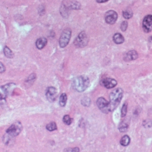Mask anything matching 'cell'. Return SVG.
I'll return each mask as SVG.
<instances>
[{"mask_svg": "<svg viewBox=\"0 0 152 152\" xmlns=\"http://www.w3.org/2000/svg\"><path fill=\"white\" fill-rule=\"evenodd\" d=\"M4 53L5 56H6L7 58L11 59V58H13V57H14V54H13V52L12 51H11L8 47L6 46V47L4 48Z\"/></svg>", "mask_w": 152, "mask_h": 152, "instance_id": "cell-17", "label": "cell"}, {"mask_svg": "<svg viewBox=\"0 0 152 152\" xmlns=\"http://www.w3.org/2000/svg\"><path fill=\"white\" fill-rule=\"evenodd\" d=\"M65 151L68 152H79V148H67V150H65Z\"/></svg>", "mask_w": 152, "mask_h": 152, "instance_id": "cell-26", "label": "cell"}, {"mask_svg": "<svg viewBox=\"0 0 152 152\" xmlns=\"http://www.w3.org/2000/svg\"><path fill=\"white\" fill-rule=\"evenodd\" d=\"M138 54L135 51H131L128 52L125 57V60L127 61L134 60L138 58Z\"/></svg>", "mask_w": 152, "mask_h": 152, "instance_id": "cell-12", "label": "cell"}, {"mask_svg": "<svg viewBox=\"0 0 152 152\" xmlns=\"http://www.w3.org/2000/svg\"><path fill=\"white\" fill-rule=\"evenodd\" d=\"M130 138L128 135H125L120 140V143L124 146H127L130 144Z\"/></svg>", "mask_w": 152, "mask_h": 152, "instance_id": "cell-16", "label": "cell"}, {"mask_svg": "<svg viewBox=\"0 0 152 152\" xmlns=\"http://www.w3.org/2000/svg\"><path fill=\"white\" fill-rule=\"evenodd\" d=\"M143 29L146 33H148L152 30V15H148L145 17L142 24Z\"/></svg>", "mask_w": 152, "mask_h": 152, "instance_id": "cell-7", "label": "cell"}, {"mask_svg": "<svg viewBox=\"0 0 152 152\" xmlns=\"http://www.w3.org/2000/svg\"><path fill=\"white\" fill-rule=\"evenodd\" d=\"M108 1H109V0H96V1L98 3H101L107 2Z\"/></svg>", "mask_w": 152, "mask_h": 152, "instance_id": "cell-28", "label": "cell"}, {"mask_svg": "<svg viewBox=\"0 0 152 152\" xmlns=\"http://www.w3.org/2000/svg\"><path fill=\"white\" fill-rule=\"evenodd\" d=\"M63 121L67 125H70L72 122V119L71 118L69 115H65L63 118Z\"/></svg>", "mask_w": 152, "mask_h": 152, "instance_id": "cell-19", "label": "cell"}, {"mask_svg": "<svg viewBox=\"0 0 152 152\" xmlns=\"http://www.w3.org/2000/svg\"><path fill=\"white\" fill-rule=\"evenodd\" d=\"M57 95V89L54 87H50L46 89V96L47 100L51 102L55 101Z\"/></svg>", "mask_w": 152, "mask_h": 152, "instance_id": "cell-9", "label": "cell"}, {"mask_svg": "<svg viewBox=\"0 0 152 152\" xmlns=\"http://www.w3.org/2000/svg\"><path fill=\"white\" fill-rule=\"evenodd\" d=\"M127 111V104L124 103L121 109V117H124L126 116Z\"/></svg>", "mask_w": 152, "mask_h": 152, "instance_id": "cell-23", "label": "cell"}, {"mask_svg": "<svg viewBox=\"0 0 152 152\" xmlns=\"http://www.w3.org/2000/svg\"><path fill=\"white\" fill-rule=\"evenodd\" d=\"M113 41L117 44L122 43L124 41V38L121 34L117 33L114 35L113 38Z\"/></svg>", "mask_w": 152, "mask_h": 152, "instance_id": "cell-14", "label": "cell"}, {"mask_svg": "<svg viewBox=\"0 0 152 152\" xmlns=\"http://www.w3.org/2000/svg\"><path fill=\"white\" fill-rule=\"evenodd\" d=\"M119 130L120 132H125L128 130V125L124 123H122L119 124Z\"/></svg>", "mask_w": 152, "mask_h": 152, "instance_id": "cell-21", "label": "cell"}, {"mask_svg": "<svg viewBox=\"0 0 152 152\" xmlns=\"http://www.w3.org/2000/svg\"><path fill=\"white\" fill-rule=\"evenodd\" d=\"M118 15L117 13L113 10L108 11L105 14V21L107 23L113 24L117 19Z\"/></svg>", "mask_w": 152, "mask_h": 152, "instance_id": "cell-10", "label": "cell"}, {"mask_svg": "<svg viewBox=\"0 0 152 152\" xmlns=\"http://www.w3.org/2000/svg\"><path fill=\"white\" fill-rule=\"evenodd\" d=\"M143 125L145 128H150L152 125V121L149 119H146L143 122Z\"/></svg>", "mask_w": 152, "mask_h": 152, "instance_id": "cell-24", "label": "cell"}, {"mask_svg": "<svg viewBox=\"0 0 152 152\" xmlns=\"http://www.w3.org/2000/svg\"><path fill=\"white\" fill-rule=\"evenodd\" d=\"M82 104L83 106H86V107H88L89 106L90 103V99L88 97H84V98L81 101Z\"/></svg>", "mask_w": 152, "mask_h": 152, "instance_id": "cell-22", "label": "cell"}, {"mask_svg": "<svg viewBox=\"0 0 152 152\" xmlns=\"http://www.w3.org/2000/svg\"><path fill=\"white\" fill-rule=\"evenodd\" d=\"M150 41H151V42H152V37L150 38Z\"/></svg>", "mask_w": 152, "mask_h": 152, "instance_id": "cell-29", "label": "cell"}, {"mask_svg": "<svg viewBox=\"0 0 152 152\" xmlns=\"http://www.w3.org/2000/svg\"><path fill=\"white\" fill-rule=\"evenodd\" d=\"M72 35V31L69 28L65 29L61 35L59 45L61 48L65 47L69 43Z\"/></svg>", "mask_w": 152, "mask_h": 152, "instance_id": "cell-4", "label": "cell"}, {"mask_svg": "<svg viewBox=\"0 0 152 152\" xmlns=\"http://www.w3.org/2000/svg\"><path fill=\"white\" fill-rule=\"evenodd\" d=\"M5 70H6V68H5V66L3 65L2 63H1V69H0L1 73H2L4 72H5Z\"/></svg>", "mask_w": 152, "mask_h": 152, "instance_id": "cell-27", "label": "cell"}, {"mask_svg": "<svg viewBox=\"0 0 152 152\" xmlns=\"http://www.w3.org/2000/svg\"><path fill=\"white\" fill-rule=\"evenodd\" d=\"M128 27V23L126 21L123 22L121 25V29L123 31H125Z\"/></svg>", "mask_w": 152, "mask_h": 152, "instance_id": "cell-25", "label": "cell"}, {"mask_svg": "<svg viewBox=\"0 0 152 152\" xmlns=\"http://www.w3.org/2000/svg\"><path fill=\"white\" fill-rule=\"evenodd\" d=\"M89 83V79L87 76L80 75L74 79L72 85L76 91L79 93H82L87 89Z\"/></svg>", "mask_w": 152, "mask_h": 152, "instance_id": "cell-1", "label": "cell"}, {"mask_svg": "<svg viewBox=\"0 0 152 152\" xmlns=\"http://www.w3.org/2000/svg\"><path fill=\"white\" fill-rule=\"evenodd\" d=\"M47 39L45 38H41L37 40L36 46L38 49L41 50L43 48L47 43Z\"/></svg>", "mask_w": 152, "mask_h": 152, "instance_id": "cell-13", "label": "cell"}, {"mask_svg": "<svg viewBox=\"0 0 152 152\" xmlns=\"http://www.w3.org/2000/svg\"><path fill=\"white\" fill-rule=\"evenodd\" d=\"M67 100V97L66 94L65 93L62 94L59 97V103L60 106L62 107H64L66 104Z\"/></svg>", "mask_w": 152, "mask_h": 152, "instance_id": "cell-15", "label": "cell"}, {"mask_svg": "<svg viewBox=\"0 0 152 152\" xmlns=\"http://www.w3.org/2000/svg\"><path fill=\"white\" fill-rule=\"evenodd\" d=\"M123 95L122 89L117 88L112 90L109 96V110L113 111L117 108L121 101Z\"/></svg>", "mask_w": 152, "mask_h": 152, "instance_id": "cell-2", "label": "cell"}, {"mask_svg": "<svg viewBox=\"0 0 152 152\" xmlns=\"http://www.w3.org/2000/svg\"><path fill=\"white\" fill-rule=\"evenodd\" d=\"M88 43V38L84 31L81 32L75 40L74 44L78 47H84Z\"/></svg>", "mask_w": 152, "mask_h": 152, "instance_id": "cell-5", "label": "cell"}, {"mask_svg": "<svg viewBox=\"0 0 152 152\" xmlns=\"http://www.w3.org/2000/svg\"><path fill=\"white\" fill-rule=\"evenodd\" d=\"M22 130V124L19 121H17L11 125L7 130V133L11 138H14L18 136Z\"/></svg>", "mask_w": 152, "mask_h": 152, "instance_id": "cell-3", "label": "cell"}, {"mask_svg": "<svg viewBox=\"0 0 152 152\" xmlns=\"http://www.w3.org/2000/svg\"><path fill=\"white\" fill-rule=\"evenodd\" d=\"M15 86V84L14 83H8L1 86V91L3 93V95L1 94V100H5L6 96L12 92V90L14 89Z\"/></svg>", "mask_w": 152, "mask_h": 152, "instance_id": "cell-8", "label": "cell"}, {"mask_svg": "<svg viewBox=\"0 0 152 152\" xmlns=\"http://www.w3.org/2000/svg\"><path fill=\"white\" fill-rule=\"evenodd\" d=\"M98 108L104 113L109 112V102L103 97L98 98L96 102Z\"/></svg>", "mask_w": 152, "mask_h": 152, "instance_id": "cell-6", "label": "cell"}, {"mask_svg": "<svg viewBox=\"0 0 152 152\" xmlns=\"http://www.w3.org/2000/svg\"><path fill=\"white\" fill-rule=\"evenodd\" d=\"M46 129L50 132L53 131L57 130V125L54 122H51L48 124L46 126Z\"/></svg>", "mask_w": 152, "mask_h": 152, "instance_id": "cell-18", "label": "cell"}, {"mask_svg": "<svg viewBox=\"0 0 152 152\" xmlns=\"http://www.w3.org/2000/svg\"><path fill=\"white\" fill-rule=\"evenodd\" d=\"M101 84L106 88L110 89L114 88L117 85V81L114 79L107 78L102 80Z\"/></svg>", "mask_w": 152, "mask_h": 152, "instance_id": "cell-11", "label": "cell"}, {"mask_svg": "<svg viewBox=\"0 0 152 152\" xmlns=\"http://www.w3.org/2000/svg\"><path fill=\"white\" fill-rule=\"evenodd\" d=\"M132 12L130 10H126L123 12V16L126 19H130L132 16Z\"/></svg>", "mask_w": 152, "mask_h": 152, "instance_id": "cell-20", "label": "cell"}]
</instances>
